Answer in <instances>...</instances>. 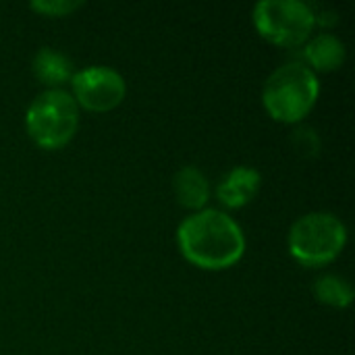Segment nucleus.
Returning <instances> with one entry per match:
<instances>
[{
	"instance_id": "nucleus-1",
	"label": "nucleus",
	"mask_w": 355,
	"mask_h": 355,
	"mask_svg": "<svg viewBox=\"0 0 355 355\" xmlns=\"http://www.w3.org/2000/svg\"><path fill=\"white\" fill-rule=\"evenodd\" d=\"M177 243L183 258L204 270L231 268L245 254L241 227L216 208L189 214L177 229Z\"/></svg>"
},
{
	"instance_id": "nucleus-2",
	"label": "nucleus",
	"mask_w": 355,
	"mask_h": 355,
	"mask_svg": "<svg viewBox=\"0 0 355 355\" xmlns=\"http://www.w3.org/2000/svg\"><path fill=\"white\" fill-rule=\"evenodd\" d=\"M318 94V75L304 62H287L268 75L262 89V102L275 121L295 125L312 112Z\"/></svg>"
},
{
	"instance_id": "nucleus-3",
	"label": "nucleus",
	"mask_w": 355,
	"mask_h": 355,
	"mask_svg": "<svg viewBox=\"0 0 355 355\" xmlns=\"http://www.w3.org/2000/svg\"><path fill=\"white\" fill-rule=\"evenodd\" d=\"M25 127L40 148L60 150L77 133L79 106L64 89H44L27 108Z\"/></svg>"
},
{
	"instance_id": "nucleus-4",
	"label": "nucleus",
	"mask_w": 355,
	"mask_h": 355,
	"mask_svg": "<svg viewBox=\"0 0 355 355\" xmlns=\"http://www.w3.org/2000/svg\"><path fill=\"white\" fill-rule=\"evenodd\" d=\"M347 243V229L331 212L300 216L289 231V252L304 266H324L339 258Z\"/></svg>"
},
{
	"instance_id": "nucleus-5",
	"label": "nucleus",
	"mask_w": 355,
	"mask_h": 355,
	"mask_svg": "<svg viewBox=\"0 0 355 355\" xmlns=\"http://www.w3.org/2000/svg\"><path fill=\"white\" fill-rule=\"evenodd\" d=\"M254 25L270 44L297 48L316 27L314 8L300 0H262L254 6Z\"/></svg>"
},
{
	"instance_id": "nucleus-6",
	"label": "nucleus",
	"mask_w": 355,
	"mask_h": 355,
	"mask_svg": "<svg viewBox=\"0 0 355 355\" xmlns=\"http://www.w3.org/2000/svg\"><path fill=\"white\" fill-rule=\"evenodd\" d=\"M73 100L79 108L89 112H108L123 104L127 96V83L123 75L110 67H87L75 71L73 79Z\"/></svg>"
},
{
	"instance_id": "nucleus-7",
	"label": "nucleus",
	"mask_w": 355,
	"mask_h": 355,
	"mask_svg": "<svg viewBox=\"0 0 355 355\" xmlns=\"http://www.w3.org/2000/svg\"><path fill=\"white\" fill-rule=\"evenodd\" d=\"M260 183L262 177L256 168L235 166L216 185V198L227 208H243L258 196Z\"/></svg>"
},
{
	"instance_id": "nucleus-8",
	"label": "nucleus",
	"mask_w": 355,
	"mask_h": 355,
	"mask_svg": "<svg viewBox=\"0 0 355 355\" xmlns=\"http://www.w3.org/2000/svg\"><path fill=\"white\" fill-rule=\"evenodd\" d=\"M33 77L46 85V89H60V85L71 83L75 69L69 56L54 48H40L31 60Z\"/></svg>"
},
{
	"instance_id": "nucleus-9",
	"label": "nucleus",
	"mask_w": 355,
	"mask_h": 355,
	"mask_svg": "<svg viewBox=\"0 0 355 355\" xmlns=\"http://www.w3.org/2000/svg\"><path fill=\"white\" fill-rule=\"evenodd\" d=\"M304 56L314 73H331L345 62V44L333 33H318L306 42Z\"/></svg>"
},
{
	"instance_id": "nucleus-10",
	"label": "nucleus",
	"mask_w": 355,
	"mask_h": 355,
	"mask_svg": "<svg viewBox=\"0 0 355 355\" xmlns=\"http://www.w3.org/2000/svg\"><path fill=\"white\" fill-rule=\"evenodd\" d=\"M173 191L177 202L193 212L204 210L210 200L208 177L198 166H183L181 171H177L173 179Z\"/></svg>"
},
{
	"instance_id": "nucleus-11",
	"label": "nucleus",
	"mask_w": 355,
	"mask_h": 355,
	"mask_svg": "<svg viewBox=\"0 0 355 355\" xmlns=\"http://www.w3.org/2000/svg\"><path fill=\"white\" fill-rule=\"evenodd\" d=\"M314 295L320 304L331 308H347L354 302V289L347 279L339 275H324L314 283Z\"/></svg>"
},
{
	"instance_id": "nucleus-12",
	"label": "nucleus",
	"mask_w": 355,
	"mask_h": 355,
	"mask_svg": "<svg viewBox=\"0 0 355 355\" xmlns=\"http://www.w3.org/2000/svg\"><path fill=\"white\" fill-rule=\"evenodd\" d=\"M83 6L81 0H33L29 8L44 17H67Z\"/></svg>"
},
{
	"instance_id": "nucleus-13",
	"label": "nucleus",
	"mask_w": 355,
	"mask_h": 355,
	"mask_svg": "<svg viewBox=\"0 0 355 355\" xmlns=\"http://www.w3.org/2000/svg\"><path fill=\"white\" fill-rule=\"evenodd\" d=\"M293 146H295V150H300L304 156H314V154H318V150H320V139H318V135H316L314 129L302 127V129H297L295 135H293Z\"/></svg>"
}]
</instances>
